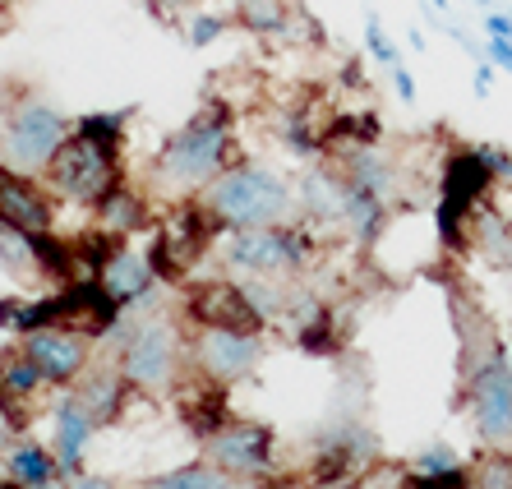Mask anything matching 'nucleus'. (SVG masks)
I'll return each mask as SVG.
<instances>
[{"label": "nucleus", "mask_w": 512, "mask_h": 489, "mask_svg": "<svg viewBox=\"0 0 512 489\" xmlns=\"http://www.w3.org/2000/svg\"><path fill=\"white\" fill-rule=\"evenodd\" d=\"M346 185H351V180H346ZM342 227L351 231V240H356L360 250L379 245V236L388 231V199H383V194H374V190H360V185H351V194H346Z\"/></svg>", "instance_id": "obj_22"}, {"label": "nucleus", "mask_w": 512, "mask_h": 489, "mask_svg": "<svg viewBox=\"0 0 512 489\" xmlns=\"http://www.w3.org/2000/svg\"><path fill=\"white\" fill-rule=\"evenodd\" d=\"M74 393H79V402L88 406V416L97 420V430H111V425H120L125 420V411H130L134 402H139V388H134L125 374H120L116 356H102L97 351L93 365H88L84 374H79V383H74Z\"/></svg>", "instance_id": "obj_15"}, {"label": "nucleus", "mask_w": 512, "mask_h": 489, "mask_svg": "<svg viewBox=\"0 0 512 489\" xmlns=\"http://www.w3.org/2000/svg\"><path fill=\"white\" fill-rule=\"evenodd\" d=\"M429 10H434V14H443V10H448V0H429Z\"/></svg>", "instance_id": "obj_39"}, {"label": "nucleus", "mask_w": 512, "mask_h": 489, "mask_svg": "<svg viewBox=\"0 0 512 489\" xmlns=\"http://www.w3.org/2000/svg\"><path fill=\"white\" fill-rule=\"evenodd\" d=\"M10 33V5H5V0H0V37Z\"/></svg>", "instance_id": "obj_38"}, {"label": "nucleus", "mask_w": 512, "mask_h": 489, "mask_svg": "<svg viewBox=\"0 0 512 489\" xmlns=\"http://www.w3.org/2000/svg\"><path fill=\"white\" fill-rule=\"evenodd\" d=\"M97 282L125 314H157L176 305L171 287L157 277L153 259H148V245H139V240H116V250L107 254Z\"/></svg>", "instance_id": "obj_10"}, {"label": "nucleus", "mask_w": 512, "mask_h": 489, "mask_svg": "<svg viewBox=\"0 0 512 489\" xmlns=\"http://www.w3.org/2000/svg\"><path fill=\"white\" fill-rule=\"evenodd\" d=\"M291 333H296L300 351H310V356H337V346H342V328H337L328 300H319L305 319L291 323Z\"/></svg>", "instance_id": "obj_24"}, {"label": "nucleus", "mask_w": 512, "mask_h": 489, "mask_svg": "<svg viewBox=\"0 0 512 489\" xmlns=\"http://www.w3.org/2000/svg\"><path fill=\"white\" fill-rule=\"evenodd\" d=\"M130 120H134L130 107H120V111H88V116L74 120V130L84 134V139H93L97 148H107L111 157H120V162H125V134H130Z\"/></svg>", "instance_id": "obj_25"}, {"label": "nucleus", "mask_w": 512, "mask_h": 489, "mask_svg": "<svg viewBox=\"0 0 512 489\" xmlns=\"http://www.w3.org/2000/svg\"><path fill=\"white\" fill-rule=\"evenodd\" d=\"M93 227L107 231L116 240H134L153 227V203H148V190H134L130 180L120 176L107 190V199L93 208Z\"/></svg>", "instance_id": "obj_18"}, {"label": "nucleus", "mask_w": 512, "mask_h": 489, "mask_svg": "<svg viewBox=\"0 0 512 489\" xmlns=\"http://www.w3.org/2000/svg\"><path fill=\"white\" fill-rule=\"evenodd\" d=\"M217 263L231 277H305L319 263V227L305 217L296 222H277V227H240L217 236Z\"/></svg>", "instance_id": "obj_4"}, {"label": "nucleus", "mask_w": 512, "mask_h": 489, "mask_svg": "<svg viewBox=\"0 0 512 489\" xmlns=\"http://www.w3.org/2000/svg\"><path fill=\"white\" fill-rule=\"evenodd\" d=\"M346 176L333 167V162H314L305 176L296 180V208L310 227H342V213H346Z\"/></svg>", "instance_id": "obj_17"}, {"label": "nucleus", "mask_w": 512, "mask_h": 489, "mask_svg": "<svg viewBox=\"0 0 512 489\" xmlns=\"http://www.w3.org/2000/svg\"><path fill=\"white\" fill-rule=\"evenodd\" d=\"M485 33L489 37H512V14H485Z\"/></svg>", "instance_id": "obj_36"}, {"label": "nucleus", "mask_w": 512, "mask_h": 489, "mask_svg": "<svg viewBox=\"0 0 512 489\" xmlns=\"http://www.w3.org/2000/svg\"><path fill=\"white\" fill-rule=\"evenodd\" d=\"M489 79H494V65H489V60H485V65H480V70H476V93H480V97L489 93Z\"/></svg>", "instance_id": "obj_37"}, {"label": "nucleus", "mask_w": 512, "mask_h": 489, "mask_svg": "<svg viewBox=\"0 0 512 489\" xmlns=\"http://www.w3.org/2000/svg\"><path fill=\"white\" fill-rule=\"evenodd\" d=\"M489 190H494V171L485 167V157L476 148H457L443 162L439 176V203H434V231L448 250L471 245V227L489 208Z\"/></svg>", "instance_id": "obj_6"}, {"label": "nucleus", "mask_w": 512, "mask_h": 489, "mask_svg": "<svg viewBox=\"0 0 512 489\" xmlns=\"http://www.w3.org/2000/svg\"><path fill=\"white\" fill-rule=\"evenodd\" d=\"M107 342L120 374L143 397H171L190 379V323L176 319V305L157 314H125Z\"/></svg>", "instance_id": "obj_2"}, {"label": "nucleus", "mask_w": 512, "mask_h": 489, "mask_svg": "<svg viewBox=\"0 0 512 489\" xmlns=\"http://www.w3.org/2000/svg\"><path fill=\"white\" fill-rule=\"evenodd\" d=\"M296 489H365V485H360L356 476H319V471H314V476Z\"/></svg>", "instance_id": "obj_34"}, {"label": "nucleus", "mask_w": 512, "mask_h": 489, "mask_svg": "<svg viewBox=\"0 0 512 489\" xmlns=\"http://www.w3.org/2000/svg\"><path fill=\"white\" fill-rule=\"evenodd\" d=\"M47 388H51V383H47V374H42V365H37V360L28 356L19 342L0 356V397H5V402L33 406L37 397L47 393Z\"/></svg>", "instance_id": "obj_21"}, {"label": "nucleus", "mask_w": 512, "mask_h": 489, "mask_svg": "<svg viewBox=\"0 0 512 489\" xmlns=\"http://www.w3.org/2000/svg\"><path fill=\"white\" fill-rule=\"evenodd\" d=\"M365 47H370V56L379 60V65H388V70H393L397 60H402V51L393 47V37L383 33V19H379L374 10L365 14Z\"/></svg>", "instance_id": "obj_28"}, {"label": "nucleus", "mask_w": 512, "mask_h": 489, "mask_svg": "<svg viewBox=\"0 0 512 489\" xmlns=\"http://www.w3.org/2000/svg\"><path fill=\"white\" fill-rule=\"evenodd\" d=\"M19 346L42 365L51 393H56V388H74L79 374H84L97 356V342L84 328H37V333L19 337Z\"/></svg>", "instance_id": "obj_13"}, {"label": "nucleus", "mask_w": 512, "mask_h": 489, "mask_svg": "<svg viewBox=\"0 0 512 489\" xmlns=\"http://www.w3.org/2000/svg\"><path fill=\"white\" fill-rule=\"evenodd\" d=\"M411 471H425V476H443V471H462V462H457V453L448 448V443H429L425 453H416Z\"/></svg>", "instance_id": "obj_29"}, {"label": "nucleus", "mask_w": 512, "mask_h": 489, "mask_svg": "<svg viewBox=\"0 0 512 489\" xmlns=\"http://www.w3.org/2000/svg\"><path fill=\"white\" fill-rule=\"evenodd\" d=\"M199 457L217 466V471H227L231 480L240 485H263V480L277 476V434L273 425H263V420H250V416H227L217 425L208 439L199 443Z\"/></svg>", "instance_id": "obj_8"}, {"label": "nucleus", "mask_w": 512, "mask_h": 489, "mask_svg": "<svg viewBox=\"0 0 512 489\" xmlns=\"http://www.w3.org/2000/svg\"><path fill=\"white\" fill-rule=\"evenodd\" d=\"M466 406H471V425L494 448H512V356L503 346H489L476 365H466Z\"/></svg>", "instance_id": "obj_9"}, {"label": "nucleus", "mask_w": 512, "mask_h": 489, "mask_svg": "<svg viewBox=\"0 0 512 489\" xmlns=\"http://www.w3.org/2000/svg\"><path fill=\"white\" fill-rule=\"evenodd\" d=\"M397 489H476V480L466 476V471H443V476H425V471H411L402 476Z\"/></svg>", "instance_id": "obj_30"}, {"label": "nucleus", "mask_w": 512, "mask_h": 489, "mask_svg": "<svg viewBox=\"0 0 512 489\" xmlns=\"http://www.w3.org/2000/svg\"><path fill=\"white\" fill-rule=\"evenodd\" d=\"M236 28V19L231 14H222V10H194L185 24H180V33H185V42L190 47H213L222 33H231Z\"/></svg>", "instance_id": "obj_27"}, {"label": "nucleus", "mask_w": 512, "mask_h": 489, "mask_svg": "<svg viewBox=\"0 0 512 489\" xmlns=\"http://www.w3.org/2000/svg\"><path fill=\"white\" fill-rule=\"evenodd\" d=\"M139 489H245L240 480H231L227 471H217L208 457H194V462H180L148 476Z\"/></svg>", "instance_id": "obj_23"}, {"label": "nucleus", "mask_w": 512, "mask_h": 489, "mask_svg": "<svg viewBox=\"0 0 512 489\" xmlns=\"http://www.w3.org/2000/svg\"><path fill=\"white\" fill-rule=\"evenodd\" d=\"M268 333H236V328H190V370L199 379L231 388L245 383L263 365Z\"/></svg>", "instance_id": "obj_11"}, {"label": "nucleus", "mask_w": 512, "mask_h": 489, "mask_svg": "<svg viewBox=\"0 0 512 489\" xmlns=\"http://www.w3.org/2000/svg\"><path fill=\"white\" fill-rule=\"evenodd\" d=\"M0 273H10L14 282H42L33 236H24V231L5 227V222H0Z\"/></svg>", "instance_id": "obj_26"}, {"label": "nucleus", "mask_w": 512, "mask_h": 489, "mask_svg": "<svg viewBox=\"0 0 512 489\" xmlns=\"http://www.w3.org/2000/svg\"><path fill=\"white\" fill-rule=\"evenodd\" d=\"M203 213L217 222V231H240V227H277V222H296V185L282 171L263 167L254 157L240 153L222 176L199 194Z\"/></svg>", "instance_id": "obj_3"}, {"label": "nucleus", "mask_w": 512, "mask_h": 489, "mask_svg": "<svg viewBox=\"0 0 512 489\" xmlns=\"http://www.w3.org/2000/svg\"><path fill=\"white\" fill-rule=\"evenodd\" d=\"M148 10L162 19V24H185L194 10H203V0H148Z\"/></svg>", "instance_id": "obj_31"}, {"label": "nucleus", "mask_w": 512, "mask_h": 489, "mask_svg": "<svg viewBox=\"0 0 512 489\" xmlns=\"http://www.w3.org/2000/svg\"><path fill=\"white\" fill-rule=\"evenodd\" d=\"M393 93L402 97L406 107H411V102H416V79H411V70H406L402 60H397V65H393Z\"/></svg>", "instance_id": "obj_35"}, {"label": "nucleus", "mask_w": 512, "mask_h": 489, "mask_svg": "<svg viewBox=\"0 0 512 489\" xmlns=\"http://www.w3.org/2000/svg\"><path fill=\"white\" fill-rule=\"evenodd\" d=\"M120 176H125V162H120V157H111L107 148H97L93 139L70 130V139L51 157V167L42 171V185L51 190L56 203H70V208H88V213H93Z\"/></svg>", "instance_id": "obj_7"}, {"label": "nucleus", "mask_w": 512, "mask_h": 489, "mask_svg": "<svg viewBox=\"0 0 512 489\" xmlns=\"http://www.w3.org/2000/svg\"><path fill=\"white\" fill-rule=\"evenodd\" d=\"M74 120L51 102H37L33 93H14L0 107V162L24 176H42L51 167L56 148L70 139Z\"/></svg>", "instance_id": "obj_5"}, {"label": "nucleus", "mask_w": 512, "mask_h": 489, "mask_svg": "<svg viewBox=\"0 0 512 489\" xmlns=\"http://www.w3.org/2000/svg\"><path fill=\"white\" fill-rule=\"evenodd\" d=\"M60 217V203L51 199V190L42 185V176H24L0 162V222L24 236H47V231H60L56 227Z\"/></svg>", "instance_id": "obj_14"}, {"label": "nucleus", "mask_w": 512, "mask_h": 489, "mask_svg": "<svg viewBox=\"0 0 512 489\" xmlns=\"http://www.w3.org/2000/svg\"><path fill=\"white\" fill-rule=\"evenodd\" d=\"M5 476L19 489H42V485L65 480V471H60L51 443H42L37 434H19V439L10 443V453H5Z\"/></svg>", "instance_id": "obj_19"}, {"label": "nucleus", "mask_w": 512, "mask_h": 489, "mask_svg": "<svg viewBox=\"0 0 512 489\" xmlns=\"http://www.w3.org/2000/svg\"><path fill=\"white\" fill-rule=\"evenodd\" d=\"M476 5H494V0H476Z\"/></svg>", "instance_id": "obj_40"}, {"label": "nucleus", "mask_w": 512, "mask_h": 489, "mask_svg": "<svg viewBox=\"0 0 512 489\" xmlns=\"http://www.w3.org/2000/svg\"><path fill=\"white\" fill-rule=\"evenodd\" d=\"M480 47H485V60H489V65H499V70L512 74V37H485Z\"/></svg>", "instance_id": "obj_32"}, {"label": "nucleus", "mask_w": 512, "mask_h": 489, "mask_svg": "<svg viewBox=\"0 0 512 489\" xmlns=\"http://www.w3.org/2000/svg\"><path fill=\"white\" fill-rule=\"evenodd\" d=\"M236 157H240V144H236V116H231V107L227 102H203L148 157L143 180H148V194H157V199L185 203V199H199Z\"/></svg>", "instance_id": "obj_1"}, {"label": "nucleus", "mask_w": 512, "mask_h": 489, "mask_svg": "<svg viewBox=\"0 0 512 489\" xmlns=\"http://www.w3.org/2000/svg\"><path fill=\"white\" fill-rule=\"evenodd\" d=\"M231 19L236 28L263 37V42H291L300 5L296 0H231Z\"/></svg>", "instance_id": "obj_20"}, {"label": "nucleus", "mask_w": 512, "mask_h": 489, "mask_svg": "<svg viewBox=\"0 0 512 489\" xmlns=\"http://www.w3.org/2000/svg\"><path fill=\"white\" fill-rule=\"evenodd\" d=\"M180 319L190 328H236V333H268L263 319L254 314V305L245 300L236 277H213L199 287L185 291L180 300Z\"/></svg>", "instance_id": "obj_12"}, {"label": "nucleus", "mask_w": 512, "mask_h": 489, "mask_svg": "<svg viewBox=\"0 0 512 489\" xmlns=\"http://www.w3.org/2000/svg\"><path fill=\"white\" fill-rule=\"evenodd\" d=\"M51 453H56L60 471H65V480L74 476V471H84L88 462V443L97 439V420L88 416V406L79 402V393L74 388H56V397H51Z\"/></svg>", "instance_id": "obj_16"}, {"label": "nucleus", "mask_w": 512, "mask_h": 489, "mask_svg": "<svg viewBox=\"0 0 512 489\" xmlns=\"http://www.w3.org/2000/svg\"><path fill=\"white\" fill-rule=\"evenodd\" d=\"M65 489H125L120 480H111V476H97V471H74L70 480H65Z\"/></svg>", "instance_id": "obj_33"}]
</instances>
